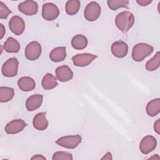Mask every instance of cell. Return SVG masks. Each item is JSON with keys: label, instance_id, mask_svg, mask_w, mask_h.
Returning <instances> with one entry per match:
<instances>
[{"label": "cell", "instance_id": "cell-17", "mask_svg": "<svg viewBox=\"0 0 160 160\" xmlns=\"http://www.w3.org/2000/svg\"><path fill=\"white\" fill-rule=\"evenodd\" d=\"M18 85L19 88L24 92L31 91L36 87L34 80L29 76H24L19 78L18 81Z\"/></svg>", "mask_w": 160, "mask_h": 160}, {"label": "cell", "instance_id": "cell-25", "mask_svg": "<svg viewBox=\"0 0 160 160\" xmlns=\"http://www.w3.org/2000/svg\"><path fill=\"white\" fill-rule=\"evenodd\" d=\"M160 65V52L158 51L156 54L146 64V69L149 71L156 70Z\"/></svg>", "mask_w": 160, "mask_h": 160}, {"label": "cell", "instance_id": "cell-30", "mask_svg": "<svg viewBox=\"0 0 160 160\" xmlns=\"http://www.w3.org/2000/svg\"><path fill=\"white\" fill-rule=\"evenodd\" d=\"M137 3L141 6H146L148 5H149V4L151 3V1H149V0H137L136 1Z\"/></svg>", "mask_w": 160, "mask_h": 160}, {"label": "cell", "instance_id": "cell-14", "mask_svg": "<svg viewBox=\"0 0 160 160\" xmlns=\"http://www.w3.org/2000/svg\"><path fill=\"white\" fill-rule=\"evenodd\" d=\"M56 78L60 82H67L70 81L73 78V72L71 68L66 66L63 65L58 66L56 69Z\"/></svg>", "mask_w": 160, "mask_h": 160}, {"label": "cell", "instance_id": "cell-3", "mask_svg": "<svg viewBox=\"0 0 160 160\" xmlns=\"http://www.w3.org/2000/svg\"><path fill=\"white\" fill-rule=\"evenodd\" d=\"M82 138L80 135H71L62 136L56 140V143L60 146L68 149H74L81 142Z\"/></svg>", "mask_w": 160, "mask_h": 160}, {"label": "cell", "instance_id": "cell-4", "mask_svg": "<svg viewBox=\"0 0 160 160\" xmlns=\"http://www.w3.org/2000/svg\"><path fill=\"white\" fill-rule=\"evenodd\" d=\"M19 61L16 58L8 59L2 66V74L5 77H14L18 74Z\"/></svg>", "mask_w": 160, "mask_h": 160}, {"label": "cell", "instance_id": "cell-11", "mask_svg": "<svg viewBox=\"0 0 160 160\" xmlns=\"http://www.w3.org/2000/svg\"><path fill=\"white\" fill-rule=\"evenodd\" d=\"M19 11L27 16H32L38 12V5L34 1H25L18 5Z\"/></svg>", "mask_w": 160, "mask_h": 160}, {"label": "cell", "instance_id": "cell-32", "mask_svg": "<svg viewBox=\"0 0 160 160\" xmlns=\"http://www.w3.org/2000/svg\"><path fill=\"white\" fill-rule=\"evenodd\" d=\"M101 159H107V160H111L112 159V155L111 154V152H108L106 153V154H104V156L101 158Z\"/></svg>", "mask_w": 160, "mask_h": 160}, {"label": "cell", "instance_id": "cell-20", "mask_svg": "<svg viewBox=\"0 0 160 160\" xmlns=\"http://www.w3.org/2000/svg\"><path fill=\"white\" fill-rule=\"evenodd\" d=\"M3 48L7 52L16 53L20 50V44L16 39L12 37H9L4 42Z\"/></svg>", "mask_w": 160, "mask_h": 160}, {"label": "cell", "instance_id": "cell-31", "mask_svg": "<svg viewBox=\"0 0 160 160\" xmlns=\"http://www.w3.org/2000/svg\"><path fill=\"white\" fill-rule=\"evenodd\" d=\"M31 159H37V160L43 159V160H46V158L44 156H43L42 155H41V154H36V155L33 156L31 158Z\"/></svg>", "mask_w": 160, "mask_h": 160}, {"label": "cell", "instance_id": "cell-24", "mask_svg": "<svg viewBox=\"0 0 160 160\" xmlns=\"http://www.w3.org/2000/svg\"><path fill=\"white\" fill-rule=\"evenodd\" d=\"M81 6L80 1L78 0H69L67 1L65 6V10L68 14L75 15L79 10Z\"/></svg>", "mask_w": 160, "mask_h": 160}, {"label": "cell", "instance_id": "cell-19", "mask_svg": "<svg viewBox=\"0 0 160 160\" xmlns=\"http://www.w3.org/2000/svg\"><path fill=\"white\" fill-rule=\"evenodd\" d=\"M88 42L87 38L82 34H77L74 36L71 40V45L72 48L76 50H82L86 48Z\"/></svg>", "mask_w": 160, "mask_h": 160}, {"label": "cell", "instance_id": "cell-5", "mask_svg": "<svg viewBox=\"0 0 160 160\" xmlns=\"http://www.w3.org/2000/svg\"><path fill=\"white\" fill-rule=\"evenodd\" d=\"M101 14L100 5L95 2H90L86 7L84 12L85 19L88 21H94L99 17Z\"/></svg>", "mask_w": 160, "mask_h": 160}, {"label": "cell", "instance_id": "cell-13", "mask_svg": "<svg viewBox=\"0 0 160 160\" xmlns=\"http://www.w3.org/2000/svg\"><path fill=\"white\" fill-rule=\"evenodd\" d=\"M111 49L112 54L115 57L122 58L128 54V46L125 42L122 41H118L112 43Z\"/></svg>", "mask_w": 160, "mask_h": 160}, {"label": "cell", "instance_id": "cell-28", "mask_svg": "<svg viewBox=\"0 0 160 160\" xmlns=\"http://www.w3.org/2000/svg\"><path fill=\"white\" fill-rule=\"evenodd\" d=\"M11 13L10 9L2 2H0V18L6 19L9 14Z\"/></svg>", "mask_w": 160, "mask_h": 160}, {"label": "cell", "instance_id": "cell-23", "mask_svg": "<svg viewBox=\"0 0 160 160\" xmlns=\"http://www.w3.org/2000/svg\"><path fill=\"white\" fill-rule=\"evenodd\" d=\"M14 95V90L13 88L1 86L0 88V101L1 102H6L12 99Z\"/></svg>", "mask_w": 160, "mask_h": 160}, {"label": "cell", "instance_id": "cell-6", "mask_svg": "<svg viewBox=\"0 0 160 160\" xmlns=\"http://www.w3.org/2000/svg\"><path fill=\"white\" fill-rule=\"evenodd\" d=\"M59 14L58 6L52 2H47L42 5V16L46 21H52L56 19Z\"/></svg>", "mask_w": 160, "mask_h": 160}, {"label": "cell", "instance_id": "cell-22", "mask_svg": "<svg viewBox=\"0 0 160 160\" xmlns=\"http://www.w3.org/2000/svg\"><path fill=\"white\" fill-rule=\"evenodd\" d=\"M42 86L45 90H50L58 86L56 78L51 73H46L42 79Z\"/></svg>", "mask_w": 160, "mask_h": 160}, {"label": "cell", "instance_id": "cell-29", "mask_svg": "<svg viewBox=\"0 0 160 160\" xmlns=\"http://www.w3.org/2000/svg\"><path fill=\"white\" fill-rule=\"evenodd\" d=\"M154 131L159 134L160 133V119H158L155 122H154Z\"/></svg>", "mask_w": 160, "mask_h": 160}, {"label": "cell", "instance_id": "cell-9", "mask_svg": "<svg viewBox=\"0 0 160 160\" xmlns=\"http://www.w3.org/2000/svg\"><path fill=\"white\" fill-rule=\"evenodd\" d=\"M96 58V55L90 53L78 54L72 58V61L76 66L85 67L89 65Z\"/></svg>", "mask_w": 160, "mask_h": 160}, {"label": "cell", "instance_id": "cell-26", "mask_svg": "<svg viewBox=\"0 0 160 160\" xmlns=\"http://www.w3.org/2000/svg\"><path fill=\"white\" fill-rule=\"evenodd\" d=\"M109 9L112 11L117 10L120 8H128L129 1L127 0H108L107 1Z\"/></svg>", "mask_w": 160, "mask_h": 160}, {"label": "cell", "instance_id": "cell-12", "mask_svg": "<svg viewBox=\"0 0 160 160\" xmlns=\"http://www.w3.org/2000/svg\"><path fill=\"white\" fill-rule=\"evenodd\" d=\"M26 126V123L22 119H14L6 125L5 131L8 134H17L22 131Z\"/></svg>", "mask_w": 160, "mask_h": 160}, {"label": "cell", "instance_id": "cell-33", "mask_svg": "<svg viewBox=\"0 0 160 160\" xmlns=\"http://www.w3.org/2000/svg\"><path fill=\"white\" fill-rule=\"evenodd\" d=\"M0 30H1V36H0V39H2L3 38V36H4L5 34V28L3 26L2 24H0Z\"/></svg>", "mask_w": 160, "mask_h": 160}, {"label": "cell", "instance_id": "cell-10", "mask_svg": "<svg viewBox=\"0 0 160 160\" xmlns=\"http://www.w3.org/2000/svg\"><path fill=\"white\" fill-rule=\"evenodd\" d=\"M9 28L12 33L16 35H20L25 30V23L22 18L14 16L9 22Z\"/></svg>", "mask_w": 160, "mask_h": 160}, {"label": "cell", "instance_id": "cell-27", "mask_svg": "<svg viewBox=\"0 0 160 160\" xmlns=\"http://www.w3.org/2000/svg\"><path fill=\"white\" fill-rule=\"evenodd\" d=\"M72 156L71 153L65 151H57L53 154L52 159L53 160H61V159H68L72 160Z\"/></svg>", "mask_w": 160, "mask_h": 160}, {"label": "cell", "instance_id": "cell-7", "mask_svg": "<svg viewBox=\"0 0 160 160\" xmlns=\"http://www.w3.org/2000/svg\"><path fill=\"white\" fill-rule=\"evenodd\" d=\"M41 54V46L37 41L29 42L25 49V56L30 61L38 59Z\"/></svg>", "mask_w": 160, "mask_h": 160}, {"label": "cell", "instance_id": "cell-15", "mask_svg": "<svg viewBox=\"0 0 160 160\" xmlns=\"http://www.w3.org/2000/svg\"><path fill=\"white\" fill-rule=\"evenodd\" d=\"M32 124L34 128L38 131H44L48 126V121L46 119V112L38 113L33 118Z\"/></svg>", "mask_w": 160, "mask_h": 160}, {"label": "cell", "instance_id": "cell-2", "mask_svg": "<svg viewBox=\"0 0 160 160\" xmlns=\"http://www.w3.org/2000/svg\"><path fill=\"white\" fill-rule=\"evenodd\" d=\"M153 47L146 43L136 44L132 49V58L134 61L140 62L144 60L153 52Z\"/></svg>", "mask_w": 160, "mask_h": 160}, {"label": "cell", "instance_id": "cell-1", "mask_svg": "<svg viewBox=\"0 0 160 160\" xmlns=\"http://www.w3.org/2000/svg\"><path fill=\"white\" fill-rule=\"evenodd\" d=\"M134 23V16L132 12L128 11L119 13L115 19V24L117 28L122 32H127Z\"/></svg>", "mask_w": 160, "mask_h": 160}, {"label": "cell", "instance_id": "cell-16", "mask_svg": "<svg viewBox=\"0 0 160 160\" xmlns=\"http://www.w3.org/2000/svg\"><path fill=\"white\" fill-rule=\"evenodd\" d=\"M43 96L41 94H34L29 96L26 101V108L28 111H33L38 109L42 104Z\"/></svg>", "mask_w": 160, "mask_h": 160}, {"label": "cell", "instance_id": "cell-8", "mask_svg": "<svg viewBox=\"0 0 160 160\" xmlns=\"http://www.w3.org/2000/svg\"><path fill=\"white\" fill-rule=\"evenodd\" d=\"M157 146L156 139L150 135L144 137L140 142L139 149L144 154H148L154 150Z\"/></svg>", "mask_w": 160, "mask_h": 160}, {"label": "cell", "instance_id": "cell-18", "mask_svg": "<svg viewBox=\"0 0 160 160\" xmlns=\"http://www.w3.org/2000/svg\"><path fill=\"white\" fill-rule=\"evenodd\" d=\"M66 57L65 47H57L53 49L49 54L50 59L55 62L62 61Z\"/></svg>", "mask_w": 160, "mask_h": 160}, {"label": "cell", "instance_id": "cell-21", "mask_svg": "<svg viewBox=\"0 0 160 160\" xmlns=\"http://www.w3.org/2000/svg\"><path fill=\"white\" fill-rule=\"evenodd\" d=\"M147 114L151 117L158 115L160 112V99L157 98L150 101L146 108Z\"/></svg>", "mask_w": 160, "mask_h": 160}]
</instances>
